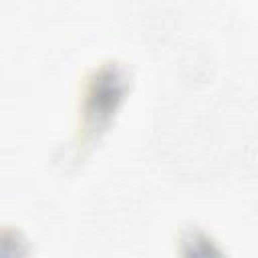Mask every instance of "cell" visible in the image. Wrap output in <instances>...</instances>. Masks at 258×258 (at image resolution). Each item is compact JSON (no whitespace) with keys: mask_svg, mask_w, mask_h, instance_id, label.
<instances>
[{"mask_svg":"<svg viewBox=\"0 0 258 258\" xmlns=\"http://www.w3.org/2000/svg\"><path fill=\"white\" fill-rule=\"evenodd\" d=\"M131 83V69L117 58H107L85 75L81 83L75 135L60 157L64 165H77L83 161L111 129L121 105L129 95Z\"/></svg>","mask_w":258,"mask_h":258,"instance_id":"cell-1","label":"cell"},{"mask_svg":"<svg viewBox=\"0 0 258 258\" xmlns=\"http://www.w3.org/2000/svg\"><path fill=\"white\" fill-rule=\"evenodd\" d=\"M175 248L179 258H230L220 242L202 226H183L177 234Z\"/></svg>","mask_w":258,"mask_h":258,"instance_id":"cell-2","label":"cell"},{"mask_svg":"<svg viewBox=\"0 0 258 258\" xmlns=\"http://www.w3.org/2000/svg\"><path fill=\"white\" fill-rule=\"evenodd\" d=\"M28 240L16 228L2 230V258H28Z\"/></svg>","mask_w":258,"mask_h":258,"instance_id":"cell-3","label":"cell"}]
</instances>
